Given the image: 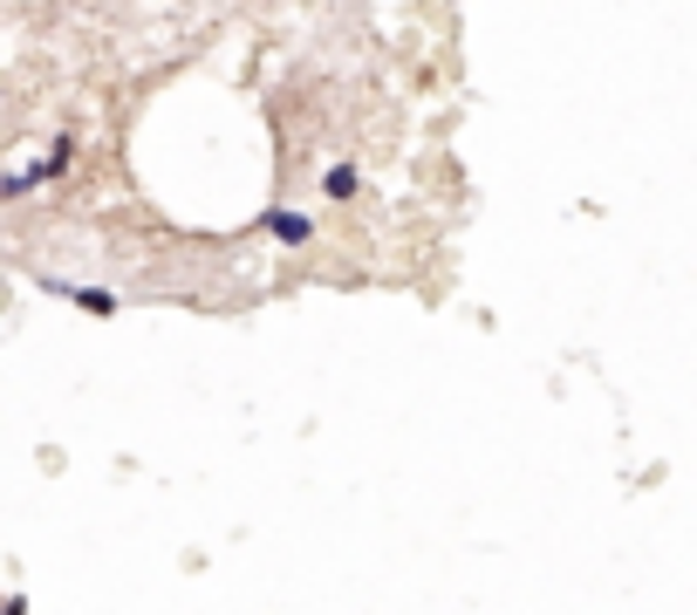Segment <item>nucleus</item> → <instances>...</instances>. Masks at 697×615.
Returning <instances> with one entry per match:
<instances>
[{
	"instance_id": "nucleus-3",
	"label": "nucleus",
	"mask_w": 697,
	"mask_h": 615,
	"mask_svg": "<svg viewBox=\"0 0 697 615\" xmlns=\"http://www.w3.org/2000/svg\"><path fill=\"white\" fill-rule=\"evenodd\" d=\"M267 233H274L280 246H308V239H315V226H308L301 213H280V205H274V213H267Z\"/></svg>"
},
{
	"instance_id": "nucleus-2",
	"label": "nucleus",
	"mask_w": 697,
	"mask_h": 615,
	"mask_svg": "<svg viewBox=\"0 0 697 615\" xmlns=\"http://www.w3.org/2000/svg\"><path fill=\"white\" fill-rule=\"evenodd\" d=\"M49 287H55L62 301H75L82 315H116V295H110V287H69V280H49Z\"/></svg>"
},
{
	"instance_id": "nucleus-1",
	"label": "nucleus",
	"mask_w": 697,
	"mask_h": 615,
	"mask_svg": "<svg viewBox=\"0 0 697 615\" xmlns=\"http://www.w3.org/2000/svg\"><path fill=\"white\" fill-rule=\"evenodd\" d=\"M69 157H75V137H55V151L41 157V164H21V172H8V178H0V198H21V192H34V185L62 178V172H69Z\"/></svg>"
},
{
	"instance_id": "nucleus-4",
	"label": "nucleus",
	"mask_w": 697,
	"mask_h": 615,
	"mask_svg": "<svg viewBox=\"0 0 697 615\" xmlns=\"http://www.w3.org/2000/svg\"><path fill=\"white\" fill-rule=\"evenodd\" d=\"M321 185H328V198H356L362 178H356V164H328V178H321Z\"/></svg>"
}]
</instances>
